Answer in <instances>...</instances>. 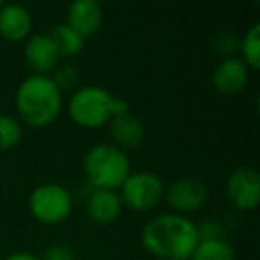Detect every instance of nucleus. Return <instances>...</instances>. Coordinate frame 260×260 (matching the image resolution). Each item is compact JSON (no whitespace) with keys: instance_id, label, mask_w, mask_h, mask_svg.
<instances>
[{"instance_id":"1","label":"nucleus","mask_w":260,"mask_h":260,"mask_svg":"<svg viewBox=\"0 0 260 260\" xmlns=\"http://www.w3.org/2000/svg\"><path fill=\"white\" fill-rule=\"evenodd\" d=\"M143 244L160 260H187L198 244V226L180 214H160L143 228Z\"/></svg>"},{"instance_id":"2","label":"nucleus","mask_w":260,"mask_h":260,"mask_svg":"<svg viewBox=\"0 0 260 260\" xmlns=\"http://www.w3.org/2000/svg\"><path fill=\"white\" fill-rule=\"evenodd\" d=\"M16 107L27 123L48 125L61 111V91L48 75H30L18 86Z\"/></svg>"},{"instance_id":"3","label":"nucleus","mask_w":260,"mask_h":260,"mask_svg":"<svg viewBox=\"0 0 260 260\" xmlns=\"http://www.w3.org/2000/svg\"><path fill=\"white\" fill-rule=\"evenodd\" d=\"M84 171L96 189L114 191L130 175V160L118 146L96 145L84 157Z\"/></svg>"},{"instance_id":"4","label":"nucleus","mask_w":260,"mask_h":260,"mask_svg":"<svg viewBox=\"0 0 260 260\" xmlns=\"http://www.w3.org/2000/svg\"><path fill=\"white\" fill-rule=\"evenodd\" d=\"M114 96L100 86H86L70 98V116L79 125L100 126L112 119Z\"/></svg>"},{"instance_id":"5","label":"nucleus","mask_w":260,"mask_h":260,"mask_svg":"<svg viewBox=\"0 0 260 260\" xmlns=\"http://www.w3.org/2000/svg\"><path fill=\"white\" fill-rule=\"evenodd\" d=\"M72 194L59 184L38 185L29 196L30 212L43 223H59L72 212Z\"/></svg>"},{"instance_id":"6","label":"nucleus","mask_w":260,"mask_h":260,"mask_svg":"<svg viewBox=\"0 0 260 260\" xmlns=\"http://www.w3.org/2000/svg\"><path fill=\"white\" fill-rule=\"evenodd\" d=\"M164 184L152 171L130 173L121 184V202L136 210H148L160 202Z\"/></svg>"},{"instance_id":"7","label":"nucleus","mask_w":260,"mask_h":260,"mask_svg":"<svg viewBox=\"0 0 260 260\" xmlns=\"http://www.w3.org/2000/svg\"><path fill=\"white\" fill-rule=\"evenodd\" d=\"M226 194L239 209L249 210L258 205L260 177L255 168H237L226 180Z\"/></svg>"},{"instance_id":"8","label":"nucleus","mask_w":260,"mask_h":260,"mask_svg":"<svg viewBox=\"0 0 260 260\" xmlns=\"http://www.w3.org/2000/svg\"><path fill=\"white\" fill-rule=\"evenodd\" d=\"M209 198L207 185L198 178H180L173 182L166 192V200L173 209L180 212L198 210Z\"/></svg>"},{"instance_id":"9","label":"nucleus","mask_w":260,"mask_h":260,"mask_svg":"<svg viewBox=\"0 0 260 260\" xmlns=\"http://www.w3.org/2000/svg\"><path fill=\"white\" fill-rule=\"evenodd\" d=\"M248 82V64L241 57H224L214 68L212 84L217 91L224 94H235Z\"/></svg>"},{"instance_id":"10","label":"nucleus","mask_w":260,"mask_h":260,"mask_svg":"<svg viewBox=\"0 0 260 260\" xmlns=\"http://www.w3.org/2000/svg\"><path fill=\"white\" fill-rule=\"evenodd\" d=\"M57 48L48 34H34L27 40L25 61L36 75H47V72L57 66Z\"/></svg>"},{"instance_id":"11","label":"nucleus","mask_w":260,"mask_h":260,"mask_svg":"<svg viewBox=\"0 0 260 260\" xmlns=\"http://www.w3.org/2000/svg\"><path fill=\"white\" fill-rule=\"evenodd\" d=\"M104 11L96 0H75L68 8V25L80 36H91L102 25Z\"/></svg>"},{"instance_id":"12","label":"nucleus","mask_w":260,"mask_h":260,"mask_svg":"<svg viewBox=\"0 0 260 260\" xmlns=\"http://www.w3.org/2000/svg\"><path fill=\"white\" fill-rule=\"evenodd\" d=\"M32 27V18L22 4H6L0 8V34L11 41L25 40Z\"/></svg>"},{"instance_id":"13","label":"nucleus","mask_w":260,"mask_h":260,"mask_svg":"<svg viewBox=\"0 0 260 260\" xmlns=\"http://www.w3.org/2000/svg\"><path fill=\"white\" fill-rule=\"evenodd\" d=\"M121 196L109 189H94L87 198V214L96 223H111L121 212Z\"/></svg>"},{"instance_id":"14","label":"nucleus","mask_w":260,"mask_h":260,"mask_svg":"<svg viewBox=\"0 0 260 260\" xmlns=\"http://www.w3.org/2000/svg\"><path fill=\"white\" fill-rule=\"evenodd\" d=\"M111 136L118 148H136L145 138V125L138 116L130 112L114 116L111 119Z\"/></svg>"},{"instance_id":"15","label":"nucleus","mask_w":260,"mask_h":260,"mask_svg":"<svg viewBox=\"0 0 260 260\" xmlns=\"http://www.w3.org/2000/svg\"><path fill=\"white\" fill-rule=\"evenodd\" d=\"M192 260H235V249L224 239H203L198 241Z\"/></svg>"},{"instance_id":"16","label":"nucleus","mask_w":260,"mask_h":260,"mask_svg":"<svg viewBox=\"0 0 260 260\" xmlns=\"http://www.w3.org/2000/svg\"><path fill=\"white\" fill-rule=\"evenodd\" d=\"M48 36L54 41L59 55H66V57H68V55L77 54V52L84 47V38L80 36L77 30H73L68 23L55 25Z\"/></svg>"},{"instance_id":"17","label":"nucleus","mask_w":260,"mask_h":260,"mask_svg":"<svg viewBox=\"0 0 260 260\" xmlns=\"http://www.w3.org/2000/svg\"><path fill=\"white\" fill-rule=\"evenodd\" d=\"M242 54L246 57V64H249L251 68H258L260 66V23H253L246 32L244 40L241 41Z\"/></svg>"},{"instance_id":"18","label":"nucleus","mask_w":260,"mask_h":260,"mask_svg":"<svg viewBox=\"0 0 260 260\" xmlns=\"http://www.w3.org/2000/svg\"><path fill=\"white\" fill-rule=\"evenodd\" d=\"M22 139V126L13 116L0 114V150L13 148Z\"/></svg>"},{"instance_id":"19","label":"nucleus","mask_w":260,"mask_h":260,"mask_svg":"<svg viewBox=\"0 0 260 260\" xmlns=\"http://www.w3.org/2000/svg\"><path fill=\"white\" fill-rule=\"evenodd\" d=\"M57 89H72L79 82V70L72 64H61L54 68V75L50 77Z\"/></svg>"},{"instance_id":"20","label":"nucleus","mask_w":260,"mask_h":260,"mask_svg":"<svg viewBox=\"0 0 260 260\" xmlns=\"http://www.w3.org/2000/svg\"><path fill=\"white\" fill-rule=\"evenodd\" d=\"M212 47L216 52H219V54L230 57L232 52L237 50L239 40L234 32H230V30H221V32H217L216 38L212 40Z\"/></svg>"},{"instance_id":"21","label":"nucleus","mask_w":260,"mask_h":260,"mask_svg":"<svg viewBox=\"0 0 260 260\" xmlns=\"http://www.w3.org/2000/svg\"><path fill=\"white\" fill-rule=\"evenodd\" d=\"M43 260H73V253H72V249L66 248V246L55 244L45 251Z\"/></svg>"},{"instance_id":"22","label":"nucleus","mask_w":260,"mask_h":260,"mask_svg":"<svg viewBox=\"0 0 260 260\" xmlns=\"http://www.w3.org/2000/svg\"><path fill=\"white\" fill-rule=\"evenodd\" d=\"M6 260H40L38 256L30 255V253H25V251H18V253H13V255H9Z\"/></svg>"},{"instance_id":"23","label":"nucleus","mask_w":260,"mask_h":260,"mask_svg":"<svg viewBox=\"0 0 260 260\" xmlns=\"http://www.w3.org/2000/svg\"><path fill=\"white\" fill-rule=\"evenodd\" d=\"M2 6H4V4H2V2H0V8H2Z\"/></svg>"}]
</instances>
